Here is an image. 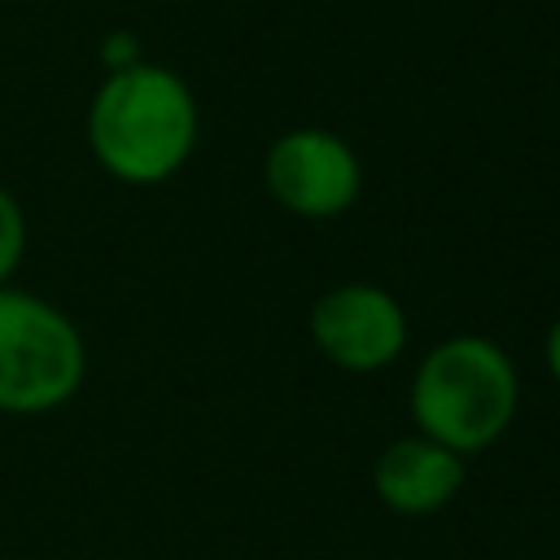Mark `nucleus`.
Here are the masks:
<instances>
[{
  "label": "nucleus",
  "mask_w": 560,
  "mask_h": 560,
  "mask_svg": "<svg viewBox=\"0 0 560 560\" xmlns=\"http://www.w3.org/2000/svg\"><path fill=\"white\" fill-rule=\"evenodd\" d=\"M306 328H311L315 350L328 363H337L341 372H359V376L398 363L411 337L402 302L372 280H346V284L324 289L311 302Z\"/></svg>",
  "instance_id": "39448f33"
},
{
  "label": "nucleus",
  "mask_w": 560,
  "mask_h": 560,
  "mask_svg": "<svg viewBox=\"0 0 560 560\" xmlns=\"http://www.w3.org/2000/svg\"><path fill=\"white\" fill-rule=\"evenodd\" d=\"M88 149L118 184L153 188L184 171L201 136V109L184 74L158 61L105 70L83 118Z\"/></svg>",
  "instance_id": "f257e3e1"
},
{
  "label": "nucleus",
  "mask_w": 560,
  "mask_h": 560,
  "mask_svg": "<svg viewBox=\"0 0 560 560\" xmlns=\"http://www.w3.org/2000/svg\"><path fill=\"white\" fill-rule=\"evenodd\" d=\"M22 254H26V210L0 184V284L22 267Z\"/></svg>",
  "instance_id": "0eeeda50"
},
{
  "label": "nucleus",
  "mask_w": 560,
  "mask_h": 560,
  "mask_svg": "<svg viewBox=\"0 0 560 560\" xmlns=\"http://www.w3.org/2000/svg\"><path fill=\"white\" fill-rule=\"evenodd\" d=\"M88 376L79 324L48 298L0 284V411L44 416L66 407Z\"/></svg>",
  "instance_id": "7ed1b4c3"
},
{
  "label": "nucleus",
  "mask_w": 560,
  "mask_h": 560,
  "mask_svg": "<svg viewBox=\"0 0 560 560\" xmlns=\"http://www.w3.org/2000/svg\"><path fill=\"white\" fill-rule=\"evenodd\" d=\"M262 184L298 219H337L363 192V162L328 127H289L262 153Z\"/></svg>",
  "instance_id": "20e7f679"
},
{
  "label": "nucleus",
  "mask_w": 560,
  "mask_h": 560,
  "mask_svg": "<svg viewBox=\"0 0 560 560\" xmlns=\"http://www.w3.org/2000/svg\"><path fill=\"white\" fill-rule=\"evenodd\" d=\"M101 61H105V70H122V66L144 61V57H140V39H136L131 31H109V35L101 39Z\"/></svg>",
  "instance_id": "6e6552de"
},
{
  "label": "nucleus",
  "mask_w": 560,
  "mask_h": 560,
  "mask_svg": "<svg viewBox=\"0 0 560 560\" xmlns=\"http://www.w3.org/2000/svg\"><path fill=\"white\" fill-rule=\"evenodd\" d=\"M521 407V376L512 354L481 332H455L424 350L416 363L407 411L416 433L451 446L455 455H477L494 446Z\"/></svg>",
  "instance_id": "f03ea898"
},
{
  "label": "nucleus",
  "mask_w": 560,
  "mask_h": 560,
  "mask_svg": "<svg viewBox=\"0 0 560 560\" xmlns=\"http://www.w3.org/2000/svg\"><path fill=\"white\" fill-rule=\"evenodd\" d=\"M372 490L398 516L442 512L464 490V455L424 433H402L376 455Z\"/></svg>",
  "instance_id": "423d86ee"
},
{
  "label": "nucleus",
  "mask_w": 560,
  "mask_h": 560,
  "mask_svg": "<svg viewBox=\"0 0 560 560\" xmlns=\"http://www.w3.org/2000/svg\"><path fill=\"white\" fill-rule=\"evenodd\" d=\"M542 363H547L551 381L560 385V315L551 319V328H547V337H542Z\"/></svg>",
  "instance_id": "1a4fd4ad"
}]
</instances>
